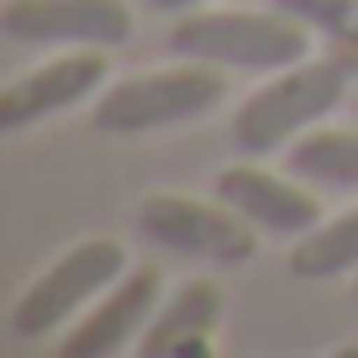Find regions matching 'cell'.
<instances>
[{
  "mask_svg": "<svg viewBox=\"0 0 358 358\" xmlns=\"http://www.w3.org/2000/svg\"><path fill=\"white\" fill-rule=\"evenodd\" d=\"M358 58L327 53V58H301L290 69H274L264 85L232 111V148L243 158H264L290 148L301 132L337 111L353 90Z\"/></svg>",
  "mask_w": 358,
  "mask_h": 358,
  "instance_id": "6da1fadb",
  "label": "cell"
},
{
  "mask_svg": "<svg viewBox=\"0 0 358 358\" xmlns=\"http://www.w3.org/2000/svg\"><path fill=\"white\" fill-rule=\"evenodd\" d=\"M227 101V79L216 64L179 58L164 69H143L116 85H106L90 106V127L111 137H137V132H164V127H190L211 116Z\"/></svg>",
  "mask_w": 358,
  "mask_h": 358,
  "instance_id": "7a4b0ae2",
  "label": "cell"
},
{
  "mask_svg": "<svg viewBox=\"0 0 358 358\" xmlns=\"http://www.w3.org/2000/svg\"><path fill=\"white\" fill-rule=\"evenodd\" d=\"M169 53L174 58H201L216 69H248V74H274L301 58H311V27L285 16L280 6L268 11H201L174 16L169 32Z\"/></svg>",
  "mask_w": 358,
  "mask_h": 358,
  "instance_id": "3957f363",
  "label": "cell"
},
{
  "mask_svg": "<svg viewBox=\"0 0 358 358\" xmlns=\"http://www.w3.org/2000/svg\"><path fill=\"white\" fill-rule=\"evenodd\" d=\"M127 274V248L116 237H85L69 253H58L53 264L16 295L11 306V337L32 343L43 332H58L64 322H74L85 306H95L116 280Z\"/></svg>",
  "mask_w": 358,
  "mask_h": 358,
  "instance_id": "277c9868",
  "label": "cell"
},
{
  "mask_svg": "<svg viewBox=\"0 0 358 358\" xmlns=\"http://www.w3.org/2000/svg\"><path fill=\"white\" fill-rule=\"evenodd\" d=\"M137 232L153 248H169L179 258H201V264H253L258 258V227L248 222L237 206H227L222 195L201 201V195L158 190L137 206Z\"/></svg>",
  "mask_w": 358,
  "mask_h": 358,
  "instance_id": "5b68a950",
  "label": "cell"
},
{
  "mask_svg": "<svg viewBox=\"0 0 358 358\" xmlns=\"http://www.w3.org/2000/svg\"><path fill=\"white\" fill-rule=\"evenodd\" d=\"M0 32L22 48H116L132 37L122 0H6Z\"/></svg>",
  "mask_w": 358,
  "mask_h": 358,
  "instance_id": "8992f818",
  "label": "cell"
},
{
  "mask_svg": "<svg viewBox=\"0 0 358 358\" xmlns=\"http://www.w3.org/2000/svg\"><path fill=\"white\" fill-rule=\"evenodd\" d=\"M106 74H111L106 48H69V53L16 74L0 90V132H22V127L43 122V116L74 111L79 101H90L101 90Z\"/></svg>",
  "mask_w": 358,
  "mask_h": 358,
  "instance_id": "52a82bcc",
  "label": "cell"
},
{
  "mask_svg": "<svg viewBox=\"0 0 358 358\" xmlns=\"http://www.w3.org/2000/svg\"><path fill=\"white\" fill-rule=\"evenodd\" d=\"M216 195H222L227 206H237L258 232L285 237V243H295V237L322 227V201H316L311 185L295 179L290 169H285V174H268V169H258L253 158H248V164H232V169L216 174Z\"/></svg>",
  "mask_w": 358,
  "mask_h": 358,
  "instance_id": "ba28073f",
  "label": "cell"
},
{
  "mask_svg": "<svg viewBox=\"0 0 358 358\" xmlns=\"http://www.w3.org/2000/svg\"><path fill=\"white\" fill-rule=\"evenodd\" d=\"M158 295H164L158 268H127L122 280L85 311V322L64 337L58 353H64V358H111V353L137 348V337L148 332L153 311L164 306Z\"/></svg>",
  "mask_w": 358,
  "mask_h": 358,
  "instance_id": "9c48e42d",
  "label": "cell"
},
{
  "mask_svg": "<svg viewBox=\"0 0 358 358\" xmlns=\"http://www.w3.org/2000/svg\"><path fill=\"white\" fill-rule=\"evenodd\" d=\"M227 316V295L216 280H185L174 295H169L164 306L153 311V322H148V332L137 337L132 353L137 358H164L174 353L185 337H201V332H216Z\"/></svg>",
  "mask_w": 358,
  "mask_h": 358,
  "instance_id": "30bf717a",
  "label": "cell"
},
{
  "mask_svg": "<svg viewBox=\"0 0 358 358\" xmlns=\"http://www.w3.org/2000/svg\"><path fill=\"white\" fill-rule=\"evenodd\" d=\"M285 169L311 190L358 195V127H311L285 148Z\"/></svg>",
  "mask_w": 358,
  "mask_h": 358,
  "instance_id": "8fae6325",
  "label": "cell"
},
{
  "mask_svg": "<svg viewBox=\"0 0 358 358\" xmlns=\"http://www.w3.org/2000/svg\"><path fill=\"white\" fill-rule=\"evenodd\" d=\"M290 274H295V280H337V274H358V206H348L343 216L322 222L316 232L295 237Z\"/></svg>",
  "mask_w": 358,
  "mask_h": 358,
  "instance_id": "7c38bea8",
  "label": "cell"
},
{
  "mask_svg": "<svg viewBox=\"0 0 358 358\" xmlns=\"http://www.w3.org/2000/svg\"><path fill=\"white\" fill-rule=\"evenodd\" d=\"M268 6H280L285 16H295L316 37H327L332 53L358 58V0H268Z\"/></svg>",
  "mask_w": 358,
  "mask_h": 358,
  "instance_id": "4fadbf2b",
  "label": "cell"
},
{
  "mask_svg": "<svg viewBox=\"0 0 358 358\" xmlns=\"http://www.w3.org/2000/svg\"><path fill=\"white\" fill-rule=\"evenodd\" d=\"M158 16H185V11H201V6H211V0H148Z\"/></svg>",
  "mask_w": 358,
  "mask_h": 358,
  "instance_id": "5bb4252c",
  "label": "cell"
},
{
  "mask_svg": "<svg viewBox=\"0 0 358 358\" xmlns=\"http://www.w3.org/2000/svg\"><path fill=\"white\" fill-rule=\"evenodd\" d=\"M201 353H211V332H201V337H185V343H179L169 358H201Z\"/></svg>",
  "mask_w": 358,
  "mask_h": 358,
  "instance_id": "9a60e30c",
  "label": "cell"
},
{
  "mask_svg": "<svg viewBox=\"0 0 358 358\" xmlns=\"http://www.w3.org/2000/svg\"><path fill=\"white\" fill-rule=\"evenodd\" d=\"M353 301H358V280H353Z\"/></svg>",
  "mask_w": 358,
  "mask_h": 358,
  "instance_id": "2e32d148",
  "label": "cell"
}]
</instances>
